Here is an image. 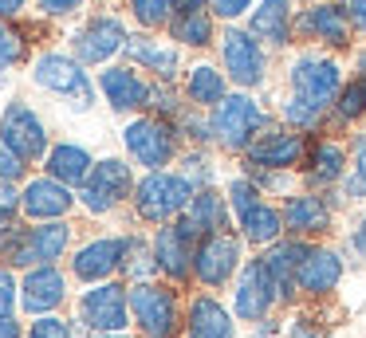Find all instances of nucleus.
Returning <instances> with one entry per match:
<instances>
[{"mask_svg":"<svg viewBox=\"0 0 366 338\" xmlns=\"http://www.w3.org/2000/svg\"><path fill=\"white\" fill-rule=\"evenodd\" d=\"M264 126H268V114H264V106L252 94H229L209 114V134L229 154H248V146L260 138Z\"/></svg>","mask_w":366,"mask_h":338,"instance_id":"nucleus-1","label":"nucleus"},{"mask_svg":"<svg viewBox=\"0 0 366 338\" xmlns=\"http://www.w3.org/2000/svg\"><path fill=\"white\" fill-rule=\"evenodd\" d=\"M193 193H197V189H193L182 173L158 169V173H146V177L138 181L134 209H138V217L150 220V224H169L174 217H182V212L189 209Z\"/></svg>","mask_w":366,"mask_h":338,"instance_id":"nucleus-2","label":"nucleus"},{"mask_svg":"<svg viewBox=\"0 0 366 338\" xmlns=\"http://www.w3.org/2000/svg\"><path fill=\"white\" fill-rule=\"evenodd\" d=\"M287 86H292V94L303 99L307 106L327 110V106H335V99H339V91L347 83H342V67L335 59H327V55H319V51H303L300 59L287 67Z\"/></svg>","mask_w":366,"mask_h":338,"instance_id":"nucleus-3","label":"nucleus"},{"mask_svg":"<svg viewBox=\"0 0 366 338\" xmlns=\"http://www.w3.org/2000/svg\"><path fill=\"white\" fill-rule=\"evenodd\" d=\"M32 79L44 91L59 94V99H71L75 110H87L91 102H95V86H91L87 71L64 51H44L40 59L32 63Z\"/></svg>","mask_w":366,"mask_h":338,"instance_id":"nucleus-4","label":"nucleus"},{"mask_svg":"<svg viewBox=\"0 0 366 338\" xmlns=\"http://www.w3.org/2000/svg\"><path fill=\"white\" fill-rule=\"evenodd\" d=\"M67 240H71V228L59 224V220H51V224H40V228H12L0 252L9 256V264L44 267V264H51V259L64 256Z\"/></svg>","mask_w":366,"mask_h":338,"instance_id":"nucleus-5","label":"nucleus"},{"mask_svg":"<svg viewBox=\"0 0 366 338\" xmlns=\"http://www.w3.org/2000/svg\"><path fill=\"white\" fill-rule=\"evenodd\" d=\"M130 311L146 338H169L177 330V299L162 283H134L130 287Z\"/></svg>","mask_w":366,"mask_h":338,"instance_id":"nucleus-6","label":"nucleus"},{"mask_svg":"<svg viewBox=\"0 0 366 338\" xmlns=\"http://www.w3.org/2000/svg\"><path fill=\"white\" fill-rule=\"evenodd\" d=\"M221 63L237 86H260L268 79V59H264L260 39L248 28H229L221 36Z\"/></svg>","mask_w":366,"mask_h":338,"instance_id":"nucleus-7","label":"nucleus"},{"mask_svg":"<svg viewBox=\"0 0 366 338\" xmlns=\"http://www.w3.org/2000/svg\"><path fill=\"white\" fill-rule=\"evenodd\" d=\"M130 185H134V177H130V165L119 161V157H103V161H95V169H91L87 185H83V209L95 212V217H103V212H111L114 204L127 201Z\"/></svg>","mask_w":366,"mask_h":338,"instance_id":"nucleus-8","label":"nucleus"},{"mask_svg":"<svg viewBox=\"0 0 366 338\" xmlns=\"http://www.w3.org/2000/svg\"><path fill=\"white\" fill-rule=\"evenodd\" d=\"M307 157V141L295 130H268L248 146L244 165L248 169H268V173H292Z\"/></svg>","mask_w":366,"mask_h":338,"instance_id":"nucleus-9","label":"nucleus"},{"mask_svg":"<svg viewBox=\"0 0 366 338\" xmlns=\"http://www.w3.org/2000/svg\"><path fill=\"white\" fill-rule=\"evenodd\" d=\"M0 138L9 141L24 161H40L44 154H51L48 149V130H44L40 114H36L28 102H20V99L9 102L4 114H0Z\"/></svg>","mask_w":366,"mask_h":338,"instance_id":"nucleus-10","label":"nucleus"},{"mask_svg":"<svg viewBox=\"0 0 366 338\" xmlns=\"http://www.w3.org/2000/svg\"><path fill=\"white\" fill-rule=\"evenodd\" d=\"M240 272V240L232 232H217L193 248V275L205 287H224Z\"/></svg>","mask_w":366,"mask_h":338,"instance_id":"nucleus-11","label":"nucleus"},{"mask_svg":"<svg viewBox=\"0 0 366 338\" xmlns=\"http://www.w3.org/2000/svg\"><path fill=\"white\" fill-rule=\"evenodd\" d=\"M122 141L138 165H150V173H158L174 157V130L166 118H138L122 130Z\"/></svg>","mask_w":366,"mask_h":338,"instance_id":"nucleus-12","label":"nucleus"},{"mask_svg":"<svg viewBox=\"0 0 366 338\" xmlns=\"http://www.w3.org/2000/svg\"><path fill=\"white\" fill-rule=\"evenodd\" d=\"M276 299V287H272V275L264 267V259H248L237 275V291H232V311L244 322H264Z\"/></svg>","mask_w":366,"mask_h":338,"instance_id":"nucleus-13","label":"nucleus"},{"mask_svg":"<svg viewBox=\"0 0 366 338\" xmlns=\"http://www.w3.org/2000/svg\"><path fill=\"white\" fill-rule=\"evenodd\" d=\"M127 303L130 295L119 283H95V287L83 295L79 311L95 334H127Z\"/></svg>","mask_w":366,"mask_h":338,"instance_id":"nucleus-14","label":"nucleus"},{"mask_svg":"<svg viewBox=\"0 0 366 338\" xmlns=\"http://www.w3.org/2000/svg\"><path fill=\"white\" fill-rule=\"evenodd\" d=\"M350 16H347V8L342 4H311V8H303L300 16H295V31L300 36H307V39H319V44H327V47H347L350 44Z\"/></svg>","mask_w":366,"mask_h":338,"instance_id":"nucleus-15","label":"nucleus"},{"mask_svg":"<svg viewBox=\"0 0 366 338\" xmlns=\"http://www.w3.org/2000/svg\"><path fill=\"white\" fill-rule=\"evenodd\" d=\"M342 279V256L335 248H323V244H307V256L300 264V275H295V287L311 299H323L339 287Z\"/></svg>","mask_w":366,"mask_h":338,"instance_id":"nucleus-16","label":"nucleus"},{"mask_svg":"<svg viewBox=\"0 0 366 338\" xmlns=\"http://www.w3.org/2000/svg\"><path fill=\"white\" fill-rule=\"evenodd\" d=\"M177 228H182L189 240H205V236L224 232V228H229V201H224L217 189H197L189 209L177 220Z\"/></svg>","mask_w":366,"mask_h":338,"instance_id":"nucleus-17","label":"nucleus"},{"mask_svg":"<svg viewBox=\"0 0 366 338\" xmlns=\"http://www.w3.org/2000/svg\"><path fill=\"white\" fill-rule=\"evenodd\" d=\"M127 36L130 31L119 16H95V20L75 36V55H79V63H107L114 51L127 47Z\"/></svg>","mask_w":366,"mask_h":338,"instance_id":"nucleus-18","label":"nucleus"},{"mask_svg":"<svg viewBox=\"0 0 366 338\" xmlns=\"http://www.w3.org/2000/svg\"><path fill=\"white\" fill-rule=\"evenodd\" d=\"M122 256H127V236H99L87 248L75 252L71 272L83 283H107V275H114L122 267Z\"/></svg>","mask_w":366,"mask_h":338,"instance_id":"nucleus-19","label":"nucleus"},{"mask_svg":"<svg viewBox=\"0 0 366 338\" xmlns=\"http://www.w3.org/2000/svg\"><path fill=\"white\" fill-rule=\"evenodd\" d=\"M67 299V279L59 267L44 264V267H32L20 283V307L28 314H51L59 303Z\"/></svg>","mask_w":366,"mask_h":338,"instance_id":"nucleus-20","label":"nucleus"},{"mask_svg":"<svg viewBox=\"0 0 366 338\" xmlns=\"http://www.w3.org/2000/svg\"><path fill=\"white\" fill-rule=\"evenodd\" d=\"M303 256H307V244L303 240H280V244H272L268 252H264V267H268V275H272V287H276V299L280 303H292L295 299V275H300V264H303Z\"/></svg>","mask_w":366,"mask_h":338,"instance_id":"nucleus-21","label":"nucleus"},{"mask_svg":"<svg viewBox=\"0 0 366 338\" xmlns=\"http://www.w3.org/2000/svg\"><path fill=\"white\" fill-rule=\"evenodd\" d=\"M71 204H75L71 189L56 177H32L24 185V193H20V209L36 220H56V217H64Z\"/></svg>","mask_w":366,"mask_h":338,"instance_id":"nucleus-22","label":"nucleus"},{"mask_svg":"<svg viewBox=\"0 0 366 338\" xmlns=\"http://www.w3.org/2000/svg\"><path fill=\"white\" fill-rule=\"evenodd\" d=\"M284 228L292 236H319L331 228V204L319 193H295L284 201Z\"/></svg>","mask_w":366,"mask_h":338,"instance_id":"nucleus-23","label":"nucleus"},{"mask_svg":"<svg viewBox=\"0 0 366 338\" xmlns=\"http://www.w3.org/2000/svg\"><path fill=\"white\" fill-rule=\"evenodd\" d=\"M99 86H103L107 102H111L114 110H142V106H150V91H154V86L146 83L138 71L107 67L103 75H99Z\"/></svg>","mask_w":366,"mask_h":338,"instance_id":"nucleus-24","label":"nucleus"},{"mask_svg":"<svg viewBox=\"0 0 366 338\" xmlns=\"http://www.w3.org/2000/svg\"><path fill=\"white\" fill-rule=\"evenodd\" d=\"M185 334L189 338H237V322H232L229 307L213 295H197L189 303V319H185Z\"/></svg>","mask_w":366,"mask_h":338,"instance_id":"nucleus-25","label":"nucleus"},{"mask_svg":"<svg viewBox=\"0 0 366 338\" xmlns=\"http://www.w3.org/2000/svg\"><path fill=\"white\" fill-rule=\"evenodd\" d=\"M189 236L182 232L177 224H162L158 236H154V259L158 267L169 275L174 283L189 279V267H193V252H189Z\"/></svg>","mask_w":366,"mask_h":338,"instance_id":"nucleus-26","label":"nucleus"},{"mask_svg":"<svg viewBox=\"0 0 366 338\" xmlns=\"http://www.w3.org/2000/svg\"><path fill=\"white\" fill-rule=\"evenodd\" d=\"M122 51H127L130 63L154 71L162 83H169V79L177 75V63H182V55H177L174 44H162V39H154V36H127V47H122Z\"/></svg>","mask_w":366,"mask_h":338,"instance_id":"nucleus-27","label":"nucleus"},{"mask_svg":"<svg viewBox=\"0 0 366 338\" xmlns=\"http://www.w3.org/2000/svg\"><path fill=\"white\" fill-rule=\"evenodd\" d=\"M237 224H240V236H244L248 244L272 248V244H280V236H284V209L260 201V204H252V209L240 212Z\"/></svg>","mask_w":366,"mask_h":338,"instance_id":"nucleus-28","label":"nucleus"},{"mask_svg":"<svg viewBox=\"0 0 366 338\" xmlns=\"http://www.w3.org/2000/svg\"><path fill=\"white\" fill-rule=\"evenodd\" d=\"M248 31L264 44H292V0H260V8L248 20Z\"/></svg>","mask_w":366,"mask_h":338,"instance_id":"nucleus-29","label":"nucleus"},{"mask_svg":"<svg viewBox=\"0 0 366 338\" xmlns=\"http://www.w3.org/2000/svg\"><path fill=\"white\" fill-rule=\"evenodd\" d=\"M91 169H95L91 154L83 146H75V141H59V146L48 154V177L64 181L67 189H71V185H87Z\"/></svg>","mask_w":366,"mask_h":338,"instance_id":"nucleus-30","label":"nucleus"},{"mask_svg":"<svg viewBox=\"0 0 366 338\" xmlns=\"http://www.w3.org/2000/svg\"><path fill=\"white\" fill-rule=\"evenodd\" d=\"M185 99H189L193 106L213 110L229 99V83H224V75L213 63H197V67H189V75H185Z\"/></svg>","mask_w":366,"mask_h":338,"instance_id":"nucleus-31","label":"nucleus"},{"mask_svg":"<svg viewBox=\"0 0 366 338\" xmlns=\"http://www.w3.org/2000/svg\"><path fill=\"white\" fill-rule=\"evenodd\" d=\"M347 177V149L339 141H315L307 149V181L311 185H335Z\"/></svg>","mask_w":366,"mask_h":338,"instance_id":"nucleus-32","label":"nucleus"},{"mask_svg":"<svg viewBox=\"0 0 366 338\" xmlns=\"http://www.w3.org/2000/svg\"><path fill=\"white\" fill-rule=\"evenodd\" d=\"M174 39L185 47H205L213 44V16L205 12V8H177L174 16Z\"/></svg>","mask_w":366,"mask_h":338,"instance_id":"nucleus-33","label":"nucleus"},{"mask_svg":"<svg viewBox=\"0 0 366 338\" xmlns=\"http://www.w3.org/2000/svg\"><path fill=\"white\" fill-rule=\"evenodd\" d=\"M122 272L130 275V279L146 283L154 272H158V259H154V244L138 240V236H130L127 240V256H122Z\"/></svg>","mask_w":366,"mask_h":338,"instance_id":"nucleus-34","label":"nucleus"},{"mask_svg":"<svg viewBox=\"0 0 366 338\" xmlns=\"http://www.w3.org/2000/svg\"><path fill=\"white\" fill-rule=\"evenodd\" d=\"M366 114V79H350L347 86L339 91V99H335V118L339 122H355V118Z\"/></svg>","mask_w":366,"mask_h":338,"instance_id":"nucleus-35","label":"nucleus"},{"mask_svg":"<svg viewBox=\"0 0 366 338\" xmlns=\"http://www.w3.org/2000/svg\"><path fill=\"white\" fill-rule=\"evenodd\" d=\"M130 12L142 28H162V24H174L177 0H130Z\"/></svg>","mask_w":366,"mask_h":338,"instance_id":"nucleus-36","label":"nucleus"},{"mask_svg":"<svg viewBox=\"0 0 366 338\" xmlns=\"http://www.w3.org/2000/svg\"><path fill=\"white\" fill-rule=\"evenodd\" d=\"M342 193H347L350 201H366V134L355 138V165H350V173L342 177Z\"/></svg>","mask_w":366,"mask_h":338,"instance_id":"nucleus-37","label":"nucleus"},{"mask_svg":"<svg viewBox=\"0 0 366 338\" xmlns=\"http://www.w3.org/2000/svg\"><path fill=\"white\" fill-rule=\"evenodd\" d=\"M280 114H284L287 126H295V130H315L319 118H323V110L307 106L303 99H295V94H287L284 102H280Z\"/></svg>","mask_w":366,"mask_h":338,"instance_id":"nucleus-38","label":"nucleus"},{"mask_svg":"<svg viewBox=\"0 0 366 338\" xmlns=\"http://www.w3.org/2000/svg\"><path fill=\"white\" fill-rule=\"evenodd\" d=\"M182 177L189 181L193 189H209V181H213V165H209V157L205 154H189V157H185Z\"/></svg>","mask_w":366,"mask_h":338,"instance_id":"nucleus-39","label":"nucleus"},{"mask_svg":"<svg viewBox=\"0 0 366 338\" xmlns=\"http://www.w3.org/2000/svg\"><path fill=\"white\" fill-rule=\"evenodd\" d=\"M28 338H71V322L56 319V314H44V319L32 322Z\"/></svg>","mask_w":366,"mask_h":338,"instance_id":"nucleus-40","label":"nucleus"},{"mask_svg":"<svg viewBox=\"0 0 366 338\" xmlns=\"http://www.w3.org/2000/svg\"><path fill=\"white\" fill-rule=\"evenodd\" d=\"M24 157L16 154V149L9 146V141L0 138V181H16V177H24Z\"/></svg>","mask_w":366,"mask_h":338,"instance_id":"nucleus-41","label":"nucleus"},{"mask_svg":"<svg viewBox=\"0 0 366 338\" xmlns=\"http://www.w3.org/2000/svg\"><path fill=\"white\" fill-rule=\"evenodd\" d=\"M20 51H24V47H20V36L9 24H0V71H9L12 63L20 59Z\"/></svg>","mask_w":366,"mask_h":338,"instance_id":"nucleus-42","label":"nucleus"},{"mask_svg":"<svg viewBox=\"0 0 366 338\" xmlns=\"http://www.w3.org/2000/svg\"><path fill=\"white\" fill-rule=\"evenodd\" d=\"M150 106L158 110L162 118H169V114H177V110H182V106H177V94L169 91V86H154V91H150Z\"/></svg>","mask_w":366,"mask_h":338,"instance_id":"nucleus-43","label":"nucleus"},{"mask_svg":"<svg viewBox=\"0 0 366 338\" xmlns=\"http://www.w3.org/2000/svg\"><path fill=\"white\" fill-rule=\"evenodd\" d=\"M209 8H213V16H221V20H237V16H244L248 8H252V0H209Z\"/></svg>","mask_w":366,"mask_h":338,"instance_id":"nucleus-44","label":"nucleus"},{"mask_svg":"<svg viewBox=\"0 0 366 338\" xmlns=\"http://www.w3.org/2000/svg\"><path fill=\"white\" fill-rule=\"evenodd\" d=\"M12 307H16V283L9 267H0V314H12Z\"/></svg>","mask_w":366,"mask_h":338,"instance_id":"nucleus-45","label":"nucleus"},{"mask_svg":"<svg viewBox=\"0 0 366 338\" xmlns=\"http://www.w3.org/2000/svg\"><path fill=\"white\" fill-rule=\"evenodd\" d=\"M20 209V193L12 189V181H0V217H9L12 220V212Z\"/></svg>","mask_w":366,"mask_h":338,"instance_id":"nucleus-46","label":"nucleus"},{"mask_svg":"<svg viewBox=\"0 0 366 338\" xmlns=\"http://www.w3.org/2000/svg\"><path fill=\"white\" fill-rule=\"evenodd\" d=\"M287 338H327V330L315 327L311 319H295L292 327H287Z\"/></svg>","mask_w":366,"mask_h":338,"instance_id":"nucleus-47","label":"nucleus"},{"mask_svg":"<svg viewBox=\"0 0 366 338\" xmlns=\"http://www.w3.org/2000/svg\"><path fill=\"white\" fill-rule=\"evenodd\" d=\"M36 4L48 16H67V12H75V8H83V0H36Z\"/></svg>","mask_w":366,"mask_h":338,"instance_id":"nucleus-48","label":"nucleus"},{"mask_svg":"<svg viewBox=\"0 0 366 338\" xmlns=\"http://www.w3.org/2000/svg\"><path fill=\"white\" fill-rule=\"evenodd\" d=\"M342 8H347L350 24H355L358 31H366V0H342Z\"/></svg>","mask_w":366,"mask_h":338,"instance_id":"nucleus-49","label":"nucleus"},{"mask_svg":"<svg viewBox=\"0 0 366 338\" xmlns=\"http://www.w3.org/2000/svg\"><path fill=\"white\" fill-rule=\"evenodd\" d=\"M350 248H355L358 256L366 259V217L358 220V224H355V232H350Z\"/></svg>","mask_w":366,"mask_h":338,"instance_id":"nucleus-50","label":"nucleus"},{"mask_svg":"<svg viewBox=\"0 0 366 338\" xmlns=\"http://www.w3.org/2000/svg\"><path fill=\"white\" fill-rule=\"evenodd\" d=\"M24 4H28V0H0V20H12V16H20V12H24Z\"/></svg>","mask_w":366,"mask_h":338,"instance_id":"nucleus-51","label":"nucleus"},{"mask_svg":"<svg viewBox=\"0 0 366 338\" xmlns=\"http://www.w3.org/2000/svg\"><path fill=\"white\" fill-rule=\"evenodd\" d=\"M0 338H24V334H20V327H16V319H12V314H0Z\"/></svg>","mask_w":366,"mask_h":338,"instance_id":"nucleus-52","label":"nucleus"},{"mask_svg":"<svg viewBox=\"0 0 366 338\" xmlns=\"http://www.w3.org/2000/svg\"><path fill=\"white\" fill-rule=\"evenodd\" d=\"M9 232H12V220H9V217H0V248H4V240H9Z\"/></svg>","mask_w":366,"mask_h":338,"instance_id":"nucleus-53","label":"nucleus"},{"mask_svg":"<svg viewBox=\"0 0 366 338\" xmlns=\"http://www.w3.org/2000/svg\"><path fill=\"white\" fill-rule=\"evenodd\" d=\"M358 79H366V51H358Z\"/></svg>","mask_w":366,"mask_h":338,"instance_id":"nucleus-54","label":"nucleus"},{"mask_svg":"<svg viewBox=\"0 0 366 338\" xmlns=\"http://www.w3.org/2000/svg\"><path fill=\"white\" fill-rule=\"evenodd\" d=\"M95 338H127V334H95Z\"/></svg>","mask_w":366,"mask_h":338,"instance_id":"nucleus-55","label":"nucleus"},{"mask_svg":"<svg viewBox=\"0 0 366 338\" xmlns=\"http://www.w3.org/2000/svg\"><path fill=\"white\" fill-rule=\"evenodd\" d=\"M319 4H323V0H319Z\"/></svg>","mask_w":366,"mask_h":338,"instance_id":"nucleus-56","label":"nucleus"}]
</instances>
